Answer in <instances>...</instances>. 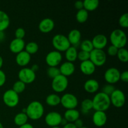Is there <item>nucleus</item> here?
Wrapping results in <instances>:
<instances>
[{
  "mask_svg": "<svg viewBox=\"0 0 128 128\" xmlns=\"http://www.w3.org/2000/svg\"><path fill=\"white\" fill-rule=\"evenodd\" d=\"M92 101V109L95 111H104L105 112L110 108L111 106L110 96L102 92H100L94 96Z\"/></svg>",
  "mask_w": 128,
  "mask_h": 128,
  "instance_id": "obj_1",
  "label": "nucleus"
},
{
  "mask_svg": "<svg viewBox=\"0 0 128 128\" xmlns=\"http://www.w3.org/2000/svg\"><path fill=\"white\" fill-rule=\"evenodd\" d=\"M44 112V108L42 104L38 101L30 102L26 108V114L28 119L38 120L42 118Z\"/></svg>",
  "mask_w": 128,
  "mask_h": 128,
  "instance_id": "obj_2",
  "label": "nucleus"
},
{
  "mask_svg": "<svg viewBox=\"0 0 128 128\" xmlns=\"http://www.w3.org/2000/svg\"><path fill=\"white\" fill-rule=\"evenodd\" d=\"M110 40L111 45L118 49L124 48L127 44V36L124 31L120 29H116L111 32Z\"/></svg>",
  "mask_w": 128,
  "mask_h": 128,
  "instance_id": "obj_3",
  "label": "nucleus"
},
{
  "mask_svg": "<svg viewBox=\"0 0 128 128\" xmlns=\"http://www.w3.org/2000/svg\"><path fill=\"white\" fill-rule=\"evenodd\" d=\"M52 44L56 51L59 52L66 51L71 46L67 36L61 34L54 35L52 39Z\"/></svg>",
  "mask_w": 128,
  "mask_h": 128,
  "instance_id": "obj_4",
  "label": "nucleus"
},
{
  "mask_svg": "<svg viewBox=\"0 0 128 128\" xmlns=\"http://www.w3.org/2000/svg\"><path fill=\"white\" fill-rule=\"evenodd\" d=\"M107 55L102 50L93 49L90 53V60L94 64V66L101 67L106 62Z\"/></svg>",
  "mask_w": 128,
  "mask_h": 128,
  "instance_id": "obj_5",
  "label": "nucleus"
},
{
  "mask_svg": "<svg viewBox=\"0 0 128 128\" xmlns=\"http://www.w3.org/2000/svg\"><path fill=\"white\" fill-rule=\"evenodd\" d=\"M68 84V78L60 74L55 78L52 79L51 82V87L54 91L58 93H61L64 92L67 89Z\"/></svg>",
  "mask_w": 128,
  "mask_h": 128,
  "instance_id": "obj_6",
  "label": "nucleus"
},
{
  "mask_svg": "<svg viewBox=\"0 0 128 128\" xmlns=\"http://www.w3.org/2000/svg\"><path fill=\"white\" fill-rule=\"evenodd\" d=\"M3 102L8 107L14 108L20 102V97L18 94L15 92L13 90H8L5 91L2 96Z\"/></svg>",
  "mask_w": 128,
  "mask_h": 128,
  "instance_id": "obj_7",
  "label": "nucleus"
},
{
  "mask_svg": "<svg viewBox=\"0 0 128 128\" xmlns=\"http://www.w3.org/2000/svg\"><path fill=\"white\" fill-rule=\"evenodd\" d=\"M60 104L66 110L76 109L78 105V100L73 94L66 93L61 98Z\"/></svg>",
  "mask_w": 128,
  "mask_h": 128,
  "instance_id": "obj_8",
  "label": "nucleus"
},
{
  "mask_svg": "<svg viewBox=\"0 0 128 128\" xmlns=\"http://www.w3.org/2000/svg\"><path fill=\"white\" fill-rule=\"evenodd\" d=\"M19 80L26 84H31L36 79V73L31 68H23L20 70L18 72Z\"/></svg>",
  "mask_w": 128,
  "mask_h": 128,
  "instance_id": "obj_9",
  "label": "nucleus"
},
{
  "mask_svg": "<svg viewBox=\"0 0 128 128\" xmlns=\"http://www.w3.org/2000/svg\"><path fill=\"white\" fill-rule=\"evenodd\" d=\"M111 104L114 107L120 108L124 105L126 102V96L121 90L116 89L110 96Z\"/></svg>",
  "mask_w": 128,
  "mask_h": 128,
  "instance_id": "obj_10",
  "label": "nucleus"
},
{
  "mask_svg": "<svg viewBox=\"0 0 128 128\" xmlns=\"http://www.w3.org/2000/svg\"><path fill=\"white\" fill-rule=\"evenodd\" d=\"M62 56L60 52L58 51H52L46 54L45 61L49 67H57L62 61Z\"/></svg>",
  "mask_w": 128,
  "mask_h": 128,
  "instance_id": "obj_11",
  "label": "nucleus"
},
{
  "mask_svg": "<svg viewBox=\"0 0 128 128\" xmlns=\"http://www.w3.org/2000/svg\"><path fill=\"white\" fill-rule=\"evenodd\" d=\"M120 74L121 72L118 69L116 68H110L105 71L104 78L108 84L113 85L120 80Z\"/></svg>",
  "mask_w": 128,
  "mask_h": 128,
  "instance_id": "obj_12",
  "label": "nucleus"
},
{
  "mask_svg": "<svg viewBox=\"0 0 128 128\" xmlns=\"http://www.w3.org/2000/svg\"><path fill=\"white\" fill-rule=\"evenodd\" d=\"M62 117L61 114L56 111H51L48 112L44 118V121L46 124L51 128L56 127L60 125Z\"/></svg>",
  "mask_w": 128,
  "mask_h": 128,
  "instance_id": "obj_13",
  "label": "nucleus"
},
{
  "mask_svg": "<svg viewBox=\"0 0 128 128\" xmlns=\"http://www.w3.org/2000/svg\"><path fill=\"white\" fill-rule=\"evenodd\" d=\"M92 41L94 49L97 50H102L108 44V38L104 34H98L94 36Z\"/></svg>",
  "mask_w": 128,
  "mask_h": 128,
  "instance_id": "obj_14",
  "label": "nucleus"
},
{
  "mask_svg": "<svg viewBox=\"0 0 128 128\" xmlns=\"http://www.w3.org/2000/svg\"><path fill=\"white\" fill-rule=\"evenodd\" d=\"M54 22L51 18H44L40 21L38 25L40 31L42 33H48L51 32L54 28Z\"/></svg>",
  "mask_w": 128,
  "mask_h": 128,
  "instance_id": "obj_15",
  "label": "nucleus"
},
{
  "mask_svg": "<svg viewBox=\"0 0 128 128\" xmlns=\"http://www.w3.org/2000/svg\"><path fill=\"white\" fill-rule=\"evenodd\" d=\"M108 117L104 111H95L92 116V122L97 127H102L107 122Z\"/></svg>",
  "mask_w": 128,
  "mask_h": 128,
  "instance_id": "obj_16",
  "label": "nucleus"
},
{
  "mask_svg": "<svg viewBox=\"0 0 128 128\" xmlns=\"http://www.w3.org/2000/svg\"><path fill=\"white\" fill-rule=\"evenodd\" d=\"M59 69H60V74L62 76L68 78V76L73 74L75 70H76V68H75L73 62L66 61V62L61 64Z\"/></svg>",
  "mask_w": 128,
  "mask_h": 128,
  "instance_id": "obj_17",
  "label": "nucleus"
},
{
  "mask_svg": "<svg viewBox=\"0 0 128 128\" xmlns=\"http://www.w3.org/2000/svg\"><path fill=\"white\" fill-rule=\"evenodd\" d=\"M25 45L26 44L23 40L14 38L10 42V50L11 52L17 54L19 52L24 51Z\"/></svg>",
  "mask_w": 128,
  "mask_h": 128,
  "instance_id": "obj_18",
  "label": "nucleus"
},
{
  "mask_svg": "<svg viewBox=\"0 0 128 128\" xmlns=\"http://www.w3.org/2000/svg\"><path fill=\"white\" fill-rule=\"evenodd\" d=\"M31 55L24 50L16 54L15 60H16V62L18 65L24 68L30 63L31 61Z\"/></svg>",
  "mask_w": 128,
  "mask_h": 128,
  "instance_id": "obj_19",
  "label": "nucleus"
},
{
  "mask_svg": "<svg viewBox=\"0 0 128 128\" xmlns=\"http://www.w3.org/2000/svg\"><path fill=\"white\" fill-rule=\"evenodd\" d=\"M81 72L85 75H91L96 71V66L90 60L81 62L80 66Z\"/></svg>",
  "mask_w": 128,
  "mask_h": 128,
  "instance_id": "obj_20",
  "label": "nucleus"
},
{
  "mask_svg": "<svg viewBox=\"0 0 128 128\" xmlns=\"http://www.w3.org/2000/svg\"><path fill=\"white\" fill-rule=\"evenodd\" d=\"M67 38L71 46L73 45L74 46L80 43L81 39V33L80 30L74 29L70 31Z\"/></svg>",
  "mask_w": 128,
  "mask_h": 128,
  "instance_id": "obj_21",
  "label": "nucleus"
},
{
  "mask_svg": "<svg viewBox=\"0 0 128 128\" xmlns=\"http://www.w3.org/2000/svg\"><path fill=\"white\" fill-rule=\"evenodd\" d=\"M100 88V84L97 80L90 79L87 80L84 84V89L88 93H94Z\"/></svg>",
  "mask_w": 128,
  "mask_h": 128,
  "instance_id": "obj_22",
  "label": "nucleus"
},
{
  "mask_svg": "<svg viewBox=\"0 0 128 128\" xmlns=\"http://www.w3.org/2000/svg\"><path fill=\"white\" fill-rule=\"evenodd\" d=\"M80 112L76 109L67 110L64 114V118L68 121V122L73 123L75 121L80 118Z\"/></svg>",
  "mask_w": 128,
  "mask_h": 128,
  "instance_id": "obj_23",
  "label": "nucleus"
},
{
  "mask_svg": "<svg viewBox=\"0 0 128 128\" xmlns=\"http://www.w3.org/2000/svg\"><path fill=\"white\" fill-rule=\"evenodd\" d=\"M10 19L4 11L0 10V31H4L9 27Z\"/></svg>",
  "mask_w": 128,
  "mask_h": 128,
  "instance_id": "obj_24",
  "label": "nucleus"
},
{
  "mask_svg": "<svg viewBox=\"0 0 128 128\" xmlns=\"http://www.w3.org/2000/svg\"><path fill=\"white\" fill-rule=\"evenodd\" d=\"M78 51L77 49L74 46H70L66 51H65V58L68 62H73L78 58Z\"/></svg>",
  "mask_w": 128,
  "mask_h": 128,
  "instance_id": "obj_25",
  "label": "nucleus"
},
{
  "mask_svg": "<svg viewBox=\"0 0 128 128\" xmlns=\"http://www.w3.org/2000/svg\"><path fill=\"white\" fill-rule=\"evenodd\" d=\"M61 102V97L56 94H50L46 97V102L48 106L54 107L58 106Z\"/></svg>",
  "mask_w": 128,
  "mask_h": 128,
  "instance_id": "obj_26",
  "label": "nucleus"
},
{
  "mask_svg": "<svg viewBox=\"0 0 128 128\" xmlns=\"http://www.w3.org/2000/svg\"><path fill=\"white\" fill-rule=\"evenodd\" d=\"M100 1L98 0H85L83 1V9L88 12L93 11L98 8Z\"/></svg>",
  "mask_w": 128,
  "mask_h": 128,
  "instance_id": "obj_27",
  "label": "nucleus"
},
{
  "mask_svg": "<svg viewBox=\"0 0 128 128\" xmlns=\"http://www.w3.org/2000/svg\"><path fill=\"white\" fill-rule=\"evenodd\" d=\"M28 118L26 114L21 112H20V113H18L14 116V122L16 126L20 127V126H21L22 125L28 123Z\"/></svg>",
  "mask_w": 128,
  "mask_h": 128,
  "instance_id": "obj_28",
  "label": "nucleus"
},
{
  "mask_svg": "<svg viewBox=\"0 0 128 128\" xmlns=\"http://www.w3.org/2000/svg\"><path fill=\"white\" fill-rule=\"evenodd\" d=\"M89 14L87 11L84 9H82L81 10L78 11L76 14V21L80 23H84L86 22L88 19Z\"/></svg>",
  "mask_w": 128,
  "mask_h": 128,
  "instance_id": "obj_29",
  "label": "nucleus"
},
{
  "mask_svg": "<svg viewBox=\"0 0 128 128\" xmlns=\"http://www.w3.org/2000/svg\"><path fill=\"white\" fill-rule=\"evenodd\" d=\"M24 49V51H26L28 54H30V55L34 54L38 51L39 46L36 42L31 41V42H28L25 45Z\"/></svg>",
  "mask_w": 128,
  "mask_h": 128,
  "instance_id": "obj_30",
  "label": "nucleus"
},
{
  "mask_svg": "<svg viewBox=\"0 0 128 128\" xmlns=\"http://www.w3.org/2000/svg\"><path fill=\"white\" fill-rule=\"evenodd\" d=\"M81 111L82 113L87 114L92 109V101L90 99H85L81 102Z\"/></svg>",
  "mask_w": 128,
  "mask_h": 128,
  "instance_id": "obj_31",
  "label": "nucleus"
},
{
  "mask_svg": "<svg viewBox=\"0 0 128 128\" xmlns=\"http://www.w3.org/2000/svg\"><path fill=\"white\" fill-rule=\"evenodd\" d=\"M80 48H81V51H86V52L90 53L94 49L91 40H84V41H82L80 44Z\"/></svg>",
  "mask_w": 128,
  "mask_h": 128,
  "instance_id": "obj_32",
  "label": "nucleus"
},
{
  "mask_svg": "<svg viewBox=\"0 0 128 128\" xmlns=\"http://www.w3.org/2000/svg\"><path fill=\"white\" fill-rule=\"evenodd\" d=\"M116 56L121 62H127L128 61V52L125 48L119 49Z\"/></svg>",
  "mask_w": 128,
  "mask_h": 128,
  "instance_id": "obj_33",
  "label": "nucleus"
},
{
  "mask_svg": "<svg viewBox=\"0 0 128 128\" xmlns=\"http://www.w3.org/2000/svg\"><path fill=\"white\" fill-rule=\"evenodd\" d=\"M25 89H26V84L24 82H22V81L18 80V81H16L14 83L12 90L15 92H16V93L19 94L23 92L25 90Z\"/></svg>",
  "mask_w": 128,
  "mask_h": 128,
  "instance_id": "obj_34",
  "label": "nucleus"
},
{
  "mask_svg": "<svg viewBox=\"0 0 128 128\" xmlns=\"http://www.w3.org/2000/svg\"><path fill=\"white\" fill-rule=\"evenodd\" d=\"M60 74H61L60 69L58 67H49L47 69V75L52 80Z\"/></svg>",
  "mask_w": 128,
  "mask_h": 128,
  "instance_id": "obj_35",
  "label": "nucleus"
},
{
  "mask_svg": "<svg viewBox=\"0 0 128 128\" xmlns=\"http://www.w3.org/2000/svg\"><path fill=\"white\" fill-rule=\"evenodd\" d=\"M119 24L120 26L123 28H128V13L126 12L124 13L120 16L119 19Z\"/></svg>",
  "mask_w": 128,
  "mask_h": 128,
  "instance_id": "obj_36",
  "label": "nucleus"
},
{
  "mask_svg": "<svg viewBox=\"0 0 128 128\" xmlns=\"http://www.w3.org/2000/svg\"><path fill=\"white\" fill-rule=\"evenodd\" d=\"M116 90L114 86L112 84H107L104 85L103 88H102V91L101 92L104 93L105 94L108 95L110 96L111 94L113 92V91Z\"/></svg>",
  "mask_w": 128,
  "mask_h": 128,
  "instance_id": "obj_37",
  "label": "nucleus"
},
{
  "mask_svg": "<svg viewBox=\"0 0 128 128\" xmlns=\"http://www.w3.org/2000/svg\"><path fill=\"white\" fill-rule=\"evenodd\" d=\"M80 61L83 62V61H87L90 60V52H86L84 51H80L78 52V58Z\"/></svg>",
  "mask_w": 128,
  "mask_h": 128,
  "instance_id": "obj_38",
  "label": "nucleus"
},
{
  "mask_svg": "<svg viewBox=\"0 0 128 128\" xmlns=\"http://www.w3.org/2000/svg\"><path fill=\"white\" fill-rule=\"evenodd\" d=\"M15 38L20 39V40H23L26 35V32H25L24 29L22 28H18L15 31Z\"/></svg>",
  "mask_w": 128,
  "mask_h": 128,
  "instance_id": "obj_39",
  "label": "nucleus"
},
{
  "mask_svg": "<svg viewBox=\"0 0 128 128\" xmlns=\"http://www.w3.org/2000/svg\"><path fill=\"white\" fill-rule=\"evenodd\" d=\"M118 48L115 47L113 45H110L107 50V53L110 56H115L117 55Z\"/></svg>",
  "mask_w": 128,
  "mask_h": 128,
  "instance_id": "obj_40",
  "label": "nucleus"
},
{
  "mask_svg": "<svg viewBox=\"0 0 128 128\" xmlns=\"http://www.w3.org/2000/svg\"><path fill=\"white\" fill-rule=\"evenodd\" d=\"M6 76L4 72L0 70V87L3 86L6 82Z\"/></svg>",
  "mask_w": 128,
  "mask_h": 128,
  "instance_id": "obj_41",
  "label": "nucleus"
},
{
  "mask_svg": "<svg viewBox=\"0 0 128 128\" xmlns=\"http://www.w3.org/2000/svg\"><path fill=\"white\" fill-rule=\"evenodd\" d=\"M120 80L124 82H128V72L127 71L121 72L120 74Z\"/></svg>",
  "mask_w": 128,
  "mask_h": 128,
  "instance_id": "obj_42",
  "label": "nucleus"
},
{
  "mask_svg": "<svg viewBox=\"0 0 128 128\" xmlns=\"http://www.w3.org/2000/svg\"><path fill=\"white\" fill-rule=\"evenodd\" d=\"M74 7L76 10H81L83 9V1H77L74 3Z\"/></svg>",
  "mask_w": 128,
  "mask_h": 128,
  "instance_id": "obj_43",
  "label": "nucleus"
},
{
  "mask_svg": "<svg viewBox=\"0 0 128 128\" xmlns=\"http://www.w3.org/2000/svg\"><path fill=\"white\" fill-rule=\"evenodd\" d=\"M74 124L75 125V126H76L77 128H82L83 126V121H82V120H81V119L79 118L78 120H77L76 121H75L74 122H73Z\"/></svg>",
  "mask_w": 128,
  "mask_h": 128,
  "instance_id": "obj_44",
  "label": "nucleus"
},
{
  "mask_svg": "<svg viewBox=\"0 0 128 128\" xmlns=\"http://www.w3.org/2000/svg\"><path fill=\"white\" fill-rule=\"evenodd\" d=\"M62 128H77L75 126V125L74 124V123L68 122V123L66 124V125H64Z\"/></svg>",
  "mask_w": 128,
  "mask_h": 128,
  "instance_id": "obj_45",
  "label": "nucleus"
},
{
  "mask_svg": "<svg viewBox=\"0 0 128 128\" xmlns=\"http://www.w3.org/2000/svg\"><path fill=\"white\" fill-rule=\"evenodd\" d=\"M19 128H34V127L31 124L26 123L25 124L22 125V126H20Z\"/></svg>",
  "mask_w": 128,
  "mask_h": 128,
  "instance_id": "obj_46",
  "label": "nucleus"
},
{
  "mask_svg": "<svg viewBox=\"0 0 128 128\" xmlns=\"http://www.w3.org/2000/svg\"><path fill=\"white\" fill-rule=\"evenodd\" d=\"M5 38V34L4 31H0V41H2Z\"/></svg>",
  "mask_w": 128,
  "mask_h": 128,
  "instance_id": "obj_47",
  "label": "nucleus"
},
{
  "mask_svg": "<svg viewBox=\"0 0 128 128\" xmlns=\"http://www.w3.org/2000/svg\"><path fill=\"white\" fill-rule=\"evenodd\" d=\"M67 123H68V121H66V120H65L64 118H62V120H61V124H61V125H62V126H64V125H66V124Z\"/></svg>",
  "mask_w": 128,
  "mask_h": 128,
  "instance_id": "obj_48",
  "label": "nucleus"
},
{
  "mask_svg": "<svg viewBox=\"0 0 128 128\" xmlns=\"http://www.w3.org/2000/svg\"><path fill=\"white\" fill-rule=\"evenodd\" d=\"M2 65H3V59H2V58L0 56V70H1V68H2Z\"/></svg>",
  "mask_w": 128,
  "mask_h": 128,
  "instance_id": "obj_49",
  "label": "nucleus"
},
{
  "mask_svg": "<svg viewBox=\"0 0 128 128\" xmlns=\"http://www.w3.org/2000/svg\"><path fill=\"white\" fill-rule=\"evenodd\" d=\"M31 70H33V71L35 72V71H36V70H38V66H37V64H34L33 66H32V68H31Z\"/></svg>",
  "mask_w": 128,
  "mask_h": 128,
  "instance_id": "obj_50",
  "label": "nucleus"
},
{
  "mask_svg": "<svg viewBox=\"0 0 128 128\" xmlns=\"http://www.w3.org/2000/svg\"><path fill=\"white\" fill-rule=\"evenodd\" d=\"M0 128H4L3 125L2 124V123H1V122H0Z\"/></svg>",
  "mask_w": 128,
  "mask_h": 128,
  "instance_id": "obj_51",
  "label": "nucleus"
},
{
  "mask_svg": "<svg viewBox=\"0 0 128 128\" xmlns=\"http://www.w3.org/2000/svg\"><path fill=\"white\" fill-rule=\"evenodd\" d=\"M60 128V127H59V126H56V127H52V128Z\"/></svg>",
  "mask_w": 128,
  "mask_h": 128,
  "instance_id": "obj_52",
  "label": "nucleus"
},
{
  "mask_svg": "<svg viewBox=\"0 0 128 128\" xmlns=\"http://www.w3.org/2000/svg\"><path fill=\"white\" fill-rule=\"evenodd\" d=\"M88 128L86 127V126H82V128Z\"/></svg>",
  "mask_w": 128,
  "mask_h": 128,
  "instance_id": "obj_53",
  "label": "nucleus"
}]
</instances>
